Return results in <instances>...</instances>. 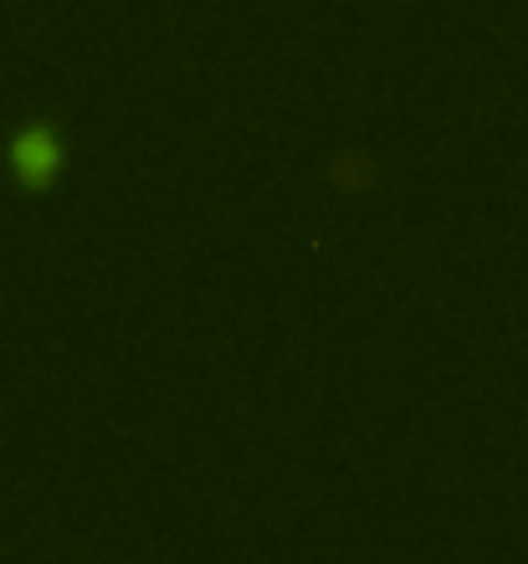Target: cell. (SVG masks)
I'll list each match as a JSON object with an SVG mask.
<instances>
[{"label": "cell", "mask_w": 528, "mask_h": 564, "mask_svg": "<svg viewBox=\"0 0 528 564\" xmlns=\"http://www.w3.org/2000/svg\"><path fill=\"white\" fill-rule=\"evenodd\" d=\"M11 170L26 191H46L62 170V144L52 129H21L11 139Z\"/></svg>", "instance_id": "6da1fadb"}]
</instances>
